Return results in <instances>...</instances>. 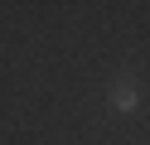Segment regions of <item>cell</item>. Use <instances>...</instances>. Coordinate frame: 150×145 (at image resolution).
Masks as SVG:
<instances>
[{"instance_id":"obj_1","label":"cell","mask_w":150,"mask_h":145,"mask_svg":"<svg viewBox=\"0 0 150 145\" xmlns=\"http://www.w3.org/2000/svg\"><path fill=\"white\" fill-rule=\"evenodd\" d=\"M111 106H116V111H131V106H136V87L116 82V87H111Z\"/></svg>"}]
</instances>
